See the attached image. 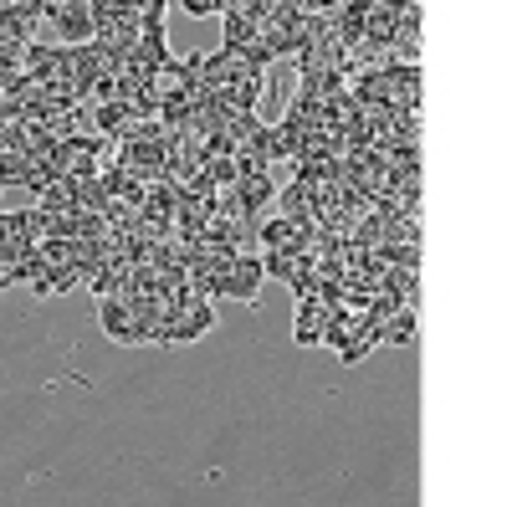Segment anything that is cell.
<instances>
[{
	"mask_svg": "<svg viewBox=\"0 0 512 507\" xmlns=\"http://www.w3.org/2000/svg\"><path fill=\"white\" fill-rule=\"evenodd\" d=\"M262 262H256V251H241L231 257L221 272H216V298H236V303H256V292H262Z\"/></svg>",
	"mask_w": 512,
	"mask_h": 507,
	"instance_id": "1",
	"label": "cell"
},
{
	"mask_svg": "<svg viewBox=\"0 0 512 507\" xmlns=\"http://www.w3.org/2000/svg\"><path fill=\"white\" fill-rule=\"evenodd\" d=\"M216 328V303H200L190 292L175 298V313H169V344H195Z\"/></svg>",
	"mask_w": 512,
	"mask_h": 507,
	"instance_id": "2",
	"label": "cell"
},
{
	"mask_svg": "<svg viewBox=\"0 0 512 507\" xmlns=\"http://www.w3.org/2000/svg\"><path fill=\"white\" fill-rule=\"evenodd\" d=\"M98 323H103V333L113 338V344H144V328H139L134 303H123V298H98Z\"/></svg>",
	"mask_w": 512,
	"mask_h": 507,
	"instance_id": "3",
	"label": "cell"
},
{
	"mask_svg": "<svg viewBox=\"0 0 512 507\" xmlns=\"http://www.w3.org/2000/svg\"><path fill=\"white\" fill-rule=\"evenodd\" d=\"M57 31H62V47H88L93 31H98V11L82 6V0H62V6L52 11Z\"/></svg>",
	"mask_w": 512,
	"mask_h": 507,
	"instance_id": "4",
	"label": "cell"
},
{
	"mask_svg": "<svg viewBox=\"0 0 512 507\" xmlns=\"http://www.w3.org/2000/svg\"><path fill=\"white\" fill-rule=\"evenodd\" d=\"M323 328H328V308L318 298H297V313H292V338L297 344H323Z\"/></svg>",
	"mask_w": 512,
	"mask_h": 507,
	"instance_id": "5",
	"label": "cell"
},
{
	"mask_svg": "<svg viewBox=\"0 0 512 507\" xmlns=\"http://www.w3.org/2000/svg\"><path fill=\"white\" fill-rule=\"evenodd\" d=\"M272 216H287V221H313V190H303L297 180L277 185V195H272Z\"/></svg>",
	"mask_w": 512,
	"mask_h": 507,
	"instance_id": "6",
	"label": "cell"
},
{
	"mask_svg": "<svg viewBox=\"0 0 512 507\" xmlns=\"http://www.w3.org/2000/svg\"><path fill=\"white\" fill-rule=\"evenodd\" d=\"M128 129H134V108H128L123 98L93 108V134H98V139H123Z\"/></svg>",
	"mask_w": 512,
	"mask_h": 507,
	"instance_id": "7",
	"label": "cell"
},
{
	"mask_svg": "<svg viewBox=\"0 0 512 507\" xmlns=\"http://www.w3.org/2000/svg\"><path fill=\"white\" fill-rule=\"evenodd\" d=\"M379 344H390V349H405L415 344V308H400L379 323Z\"/></svg>",
	"mask_w": 512,
	"mask_h": 507,
	"instance_id": "8",
	"label": "cell"
},
{
	"mask_svg": "<svg viewBox=\"0 0 512 507\" xmlns=\"http://www.w3.org/2000/svg\"><path fill=\"white\" fill-rule=\"evenodd\" d=\"M72 205L88 210V216H103V210H108V185H103V175L77 180V185H72Z\"/></svg>",
	"mask_w": 512,
	"mask_h": 507,
	"instance_id": "9",
	"label": "cell"
},
{
	"mask_svg": "<svg viewBox=\"0 0 512 507\" xmlns=\"http://www.w3.org/2000/svg\"><path fill=\"white\" fill-rule=\"evenodd\" d=\"M36 210H47V216H62V210H77V205H72V180H52L47 190H36Z\"/></svg>",
	"mask_w": 512,
	"mask_h": 507,
	"instance_id": "10",
	"label": "cell"
},
{
	"mask_svg": "<svg viewBox=\"0 0 512 507\" xmlns=\"http://www.w3.org/2000/svg\"><path fill=\"white\" fill-rule=\"evenodd\" d=\"M256 262H262V277H277V282H287L292 267H297L292 251H256Z\"/></svg>",
	"mask_w": 512,
	"mask_h": 507,
	"instance_id": "11",
	"label": "cell"
},
{
	"mask_svg": "<svg viewBox=\"0 0 512 507\" xmlns=\"http://www.w3.org/2000/svg\"><path fill=\"white\" fill-rule=\"evenodd\" d=\"M26 180V154L21 149H0V190Z\"/></svg>",
	"mask_w": 512,
	"mask_h": 507,
	"instance_id": "12",
	"label": "cell"
},
{
	"mask_svg": "<svg viewBox=\"0 0 512 507\" xmlns=\"http://www.w3.org/2000/svg\"><path fill=\"white\" fill-rule=\"evenodd\" d=\"M175 6L190 16H216V0H175Z\"/></svg>",
	"mask_w": 512,
	"mask_h": 507,
	"instance_id": "13",
	"label": "cell"
},
{
	"mask_svg": "<svg viewBox=\"0 0 512 507\" xmlns=\"http://www.w3.org/2000/svg\"><path fill=\"white\" fill-rule=\"evenodd\" d=\"M0 287H11V272L6 267H0Z\"/></svg>",
	"mask_w": 512,
	"mask_h": 507,
	"instance_id": "14",
	"label": "cell"
}]
</instances>
